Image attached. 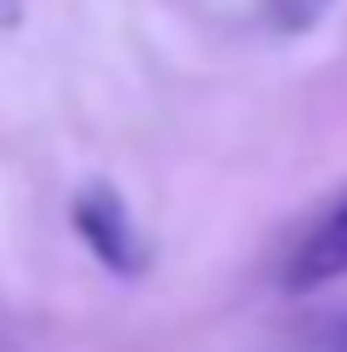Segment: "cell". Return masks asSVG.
<instances>
[{"label": "cell", "mask_w": 347, "mask_h": 352, "mask_svg": "<svg viewBox=\"0 0 347 352\" xmlns=\"http://www.w3.org/2000/svg\"><path fill=\"white\" fill-rule=\"evenodd\" d=\"M70 226H76V237L87 243V254L105 272H116V277H139L151 266V243H145L127 197L110 179H87L76 197H70Z\"/></svg>", "instance_id": "obj_1"}, {"label": "cell", "mask_w": 347, "mask_h": 352, "mask_svg": "<svg viewBox=\"0 0 347 352\" xmlns=\"http://www.w3.org/2000/svg\"><path fill=\"white\" fill-rule=\"evenodd\" d=\"M336 341H341V346H347V329H336Z\"/></svg>", "instance_id": "obj_5"}, {"label": "cell", "mask_w": 347, "mask_h": 352, "mask_svg": "<svg viewBox=\"0 0 347 352\" xmlns=\"http://www.w3.org/2000/svg\"><path fill=\"white\" fill-rule=\"evenodd\" d=\"M318 12H324V0H272V23H278V29H295V35L318 18Z\"/></svg>", "instance_id": "obj_3"}, {"label": "cell", "mask_w": 347, "mask_h": 352, "mask_svg": "<svg viewBox=\"0 0 347 352\" xmlns=\"http://www.w3.org/2000/svg\"><path fill=\"white\" fill-rule=\"evenodd\" d=\"M336 277H347V197L295 243V254L284 266V289H301L307 295V289H324Z\"/></svg>", "instance_id": "obj_2"}, {"label": "cell", "mask_w": 347, "mask_h": 352, "mask_svg": "<svg viewBox=\"0 0 347 352\" xmlns=\"http://www.w3.org/2000/svg\"><path fill=\"white\" fill-rule=\"evenodd\" d=\"M23 23V0H0V29H18Z\"/></svg>", "instance_id": "obj_4"}]
</instances>
